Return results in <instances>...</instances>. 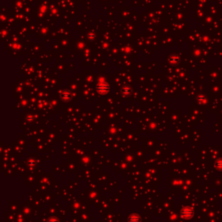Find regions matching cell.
I'll list each match as a JSON object with an SVG mask.
<instances>
[{"label": "cell", "instance_id": "cell-1", "mask_svg": "<svg viewBox=\"0 0 222 222\" xmlns=\"http://www.w3.org/2000/svg\"><path fill=\"white\" fill-rule=\"evenodd\" d=\"M193 210L190 207H185L181 210V215L184 218H191L193 216Z\"/></svg>", "mask_w": 222, "mask_h": 222}, {"label": "cell", "instance_id": "cell-2", "mask_svg": "<svg viewBox=\"0 0 222 222\" xmlns=\"http://www.w3.org/2000/svg\"><path fill=\"white\" fill-rule=\"evenodd\" d=\"M128 221L129 222H141V217L138 214H131L129 217Z\"/></svg>", "mask_w": 222, "mask_h": 222}, {"label": "cell", "instance_id": "cell-3", "mask_svg": "<svg viewBox=\"0 0 222 222\" xmlns=\"http://www.w3.org/2000/svg\"><path fill=\"white\" fill-rule=\"evenodd\" d=\"M48 222H58V221H57V220H56V219H54V218H51V219H50V220H49V221Z\"/></svg>", "mask_w": 222, "mask_h": 222}]
</instances>
